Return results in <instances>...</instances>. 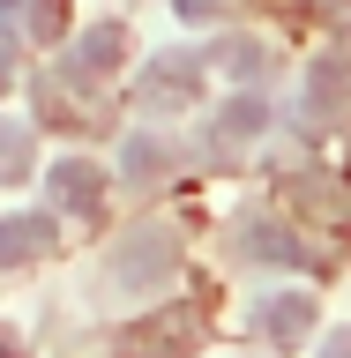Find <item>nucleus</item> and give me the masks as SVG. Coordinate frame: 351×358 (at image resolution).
<instances>
[{
  "mask_svg": "<svg viewBox=\"0 0 351 358\" xmlns=\"http://www.w3.org/2000/svg\"><path fill=\"white\" fill-rule=\"evenodd\" d=\"M322 358H351V329H336L329 343H322Z\"/></svg>",
  "mask_w": 351,
  "mask_h": 358,
  "instance_id": "obj_15",
  "label": "nucleus"
},
{
  "mask_svg": "<svg viewBox=\"0 0 351 358\" xmlns=\"http://www.w3.org/2000/svg\"><path fill=\"white\" fill-rule=\"evenodd\" d=\"M60 22H67V0H45V8H38V38H53Z\"/></svg>",
  "mask_w": 351,
  "mask_h": 358,
  "instance_id": "obj_13",
  "label": "nucleus"
},
{
  "mask_svg": "<svg viewBox=\"0 0 351 358\" xmlns=\"http://www.w3.org/2000/svg\"><path fill=\"white\" fill-rule=\"evenodd\" d=\"M209 60L224 67V75H232V83H262V67H269V52L254 38H224L217 52H209Z\"/></svg>",
  "mask_w": 351,
  "mask_h": 358,
  "instance_id": "obj_10",
  "label": "nucleus"
},
{
  "mask_svg": "<svg viewBox=\"0 0 351 358\" xmlns=\"http://www.w3.org/2000/svg\"><path fill=\"white\" fill-rule=\"evenodd\" d=\"M232 246H240L247 262H291V268L307 262V268H314V254H307L299 239H291L284 224H269V217H240V231H232Z\"/></svg>",
  "mask_w": 351,
  "mask_h": 358,
  "instance_id": "obj_6",
  "label": "nucleus"
},
{
  "mask_svg": "<svg viewBox=\"0 0 351 358\" xmlns=\"http://www.w3.org/2000/svg\"><path fill=\"white\" fill-rule=\"evenodd\" d=\"M202 336V313L195 306H157L150 321L120 329V358H187Z\"/></svg>",
  "mask_w": 351,
  "mask_h": 358,
  "instance_id": "obj_2",
  "label": "nucleus"
},
{
  "mask_svg": "<svg viewBox=\"0 0 351 358\" xmlns=\"http://www.w3.org/2000/svg\"><path fill=\"white\" fill-rule=\"evenodd\" d=\"M60 60H67V75H75V83H105L112 67L128 60V30H120V22H97V30H83V38L67 45Z\"/></svg>",
  "mask_w": 351,
  "mask_h": 358,
  "instance_id": "obj_4",
  "label": "nucleus"
},
{
  "mask_svg": "<svg viewBox=\"0 0 351 358\" xmlns=\"http://www.w3.org/2000/svg\"><path fill=\"white\" fill-rule=\"evenodd\" d=\"M299 112H307V127H344V120H351V60H344V52H322V60L307 67Z\"/></svg>",
  "mask_w": 351,
  "mask_h": 358,
  "instance_id": "obj_3",
  "label": "nucleus"
},
{
  "mask_svg": "<svg viewBox=\"0 0 351 358\" xmlns=\"http://www.w3.org/2000/svg\"><path fill=\"white\" fill-rule=\"evenodd\" d=\"M262 329L277 336V343H299V336L314 329V299H299V291H284V299H269V306H262Z\"/></svg>",
  "mask_w": 351,
  "mask_h": 358,
  "instance_id": "obj_9",
  "label": "nucleus"
},
{
  "mask_svg": "<svg viewBox=\"0 0 351 358\" xmlns=\"http://www.w3.org/2000/svg\"><path fill=\"white\" fill-rule=\"evenodd\" d=\"M172 8H179V15H187V22H209V15H217V8H224V0H172Z\"/></svg>",
  "mask_w": 351,
  "mask_h": 358,
  "instance_id": "obj_14",
  "label": "nucleus"
},
{
  "mask_svg": "<svg viewBox=\"0 0 351 358\" xmlns=\"http://www.w3.org/2000/svg\"><path fill=\"white\" fill-rule=\"evenodd\" d=\"M172 268H179V239L165 224H142V231H128L120 254H112V284L120 291H150V284H165Z\"/></svg>",
  "mask_w": 351,
  "mask_h": 358,
  "instance_id": "obj_1",
  "label": "nucleus"
},
{
  "mask_svg": "<svg viewBox=\"0 0 351 358\" xmlns=\"http://www.w3.org/2000/svg\"><path fill=\"white\" fill-rule=\"evenodd\" d=\"M53 201H67L75 217H90V209L105 201V172H97V164H83V157L53 164Z\"/></svg>",
  "mask_w": 351,
  "mask_h": 358,
  "instance_id": "obj_7",
  "label": "nucleus"
},
{
  "mask_svg": "<svg viewBox=\"0 0 351 358\" xmlns=\"http://www.w3.org/2000/svg\"><path fill=\"white\" fill-rule=\"evenodd\" d=\"M202 90V52H165V60L142 75V105L165 112V105H195Z\"/></svg>",
  "mask_w": 351,
  "mask_h": 358,
  "instance_id": "obj_5",
  "label": "nucleus"
},
{
  "mask_svg": "<svg viewBox=\"0 0 351 358\" xmlns=\"http://www.w3.org/2000/svg\"><path fill=\"white\" fill-rule=\"evenodd\" d=\"M53 231H60V224H45V217H8L0 224V262L15 268V262H30V254H45Z\"/></svg>",
  "mask_w": 351,
  "mask_h": 358,
  "instance_id": "obj_8",
  "label": "nucleus"
},
{
  "mask_svg": "<svg viewBox=\"0 0 351 358\" xmlns=\"http://www.w3.org/2000/svg\"><path fill=\"white\" fill-rule=\"evenodd\" d=\"M157 164H165V150H157L150 134H135L128 150H120V172H128V179H150V172H157Z\"/></svg>",
  "mask_w": 351,
  "mask_h": 358,
  "instance_id": "obj_12",
  "label": "nucleus"
},
{
  "mask_svg": "<svg viewBox=\"0 0 351 358\" xmlns=\"http://www.w3.org/2000/svg\"><path fill=\"white\" fill-rule=\"evenodd\" d=\"M269 127V112H262V97H232V105L217 112V142H254V134Z\"/></svg>",
  "mask_w": 351,
  "mask_h": 358,
  "instance_id": "obj_11",
  "label": "nucleus"
}]
</instances>
